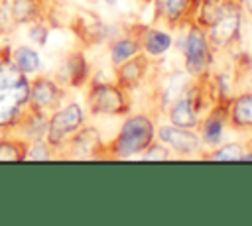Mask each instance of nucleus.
Returning a JSON list of instances; mask_svg holds the SVG:
<instances>
[{"instance_id": "aec40b11", "label": "nucleus", "mask_w": 252, "mask_h": 226, "mask_svg": "<svg viewBox=\"0 0 252 226\" xmlns=\"http://www.w3.org/2000/svg\"><path fill=\"white\" fill-rule=\"evenodd\" d=\"M67 75H69V83L73 86H81L83 81L87 79V61L81 53H75L69 57L67 61Z\"/></svg>"}, {"instance_id": "4be33fe9", "label": "nucleus", "mask_w": 252, "mask_h": 226, "mask_svg": "<svg viewBox=\"0 0 252 226\" xmlns=\"http://www.w3.org/2000/svg\"><path fill=\"white\" fill-rule=\"evenodd\" d=\"M242 155H244V149L240 143H226L222 147H219L217 151L209 153V159H215V161H242Z\"/></svg>"}, {"instance_id": "393cba45", "label": "nucleus", "mask_w": 252, "mask_h": 226, "mask_svg": "<svg viewBox=\"0 0 252 226\" xmlns=\"http://www.w3.org/2000/svg\"><path fill=\"white\" fill-rule=\"evenodd\" d=\"M102 2H106V4H114L116 0H102Z\"/></svg>"}, {"instance_id": "2eb2a0df", "label": "nucleus", "mask_w": 252, "mask_h": 226, "mask_svg": "<svg viewBox=\"0 0 252 226\" xmlns=\"http://www.w3.org/2000/svg\"><path fill=\"white\" fill-rule=\"evenodd\" d=\"M189 88H191V85L187 83V73H173V75H169L165 79V86H163V94H161V106L169 108Z\"/></svg>"}, {"instance_id": "0eeeda50", "label": "nucleus", "mask_w": 252, "mask_h": 226, "mask_svg": "<svg viewBox=\"0 0 252 226\" xmlns=\"http://www.w3.org/2000/svg\"><path fill=\"white\" fill-rule=\"evenodd\" d=\"M158 138L165 145H169L173 151H177L181 155H193L203 145L201 136H197L195 132H191V128H179L175 124L159 126L158 128Z\"/></svg>"}, {"instance_id": "ddd939ff", "label": "nucleus", "mask_w": 252, "mask_h": 226, "mask_svg": "<svg viewBox=\"0 0 252 226\" xmlns=\"http://www.w3.org/2000/svg\"><path fill=\"white\" fill-rule=\"evenodd\" d=\"M140 41V45H142V49L148 53V55H154V57H158V55H163L169 47H171V43H173V39H171V35L167 33V31H161V29H144V33H142V37L138 39Z\"/></svg>"}, {"instance_id": "f3484780", "label": "nucleus", "mask_w": 252, "mask_h": 226, "mask_svg": "<svg viewBox=\"0 0 252 226\" xmlns=\"http://www.w3.org/2000/svg\"><path fill=\"white\" fill-rule=\"evenodd\" d=\"M140 49H142V45H140V41L134 39V37L116 39V41L112 43V47H110V61H112L114 67H118V65H122L124 61H128V59H132L134 55H138Z\"/></svg>"}, {"instance_id": "6e6552de", "label": "nucleus", "mask_w": 252, "mask_h": 226, "mask_svg": "<svg viewBox=\"0 0 252 226\" xmlns=\"http://www.w3.org/2000/svg\"><path fill=\"white\" fill-rule=\"evenodd\" d=\"M169 120L171 124L179 128H195L199 126V90L197 86H191L181 98H177L169 108Z\"/></svg>"}, {"instance_id": "39448f33", "label": "nucleus", "mask_w": 252, "mask_h": 226, "mask_svg": "<svg viewBox=\"0 0 252 226\" xmlns=\"http://www.w3.org/2000/svg\"><path fill=\"white\" fill-rule=\"evenodd\" d=\"M30 100L28 77L16 83H0V128H10L22 120L24 108Z\"/></svg>"}, {"instance_id": "1a4fd4ad", "label": "nucleus", "mask_w": 252, "mask_h": 226, "mask_svg": "<svg viewBox=\"0 0 252 226\" xmlns=\"http://www.w3.org/2000/svg\"><path fill=\"white\" fill-rule=\"evenodd\" d=\"M240 33V12L238 8L226 12L224 16H220L213 26H209V45L211 49H220V47H228L230 43L236 41Z\"/></svg>"}, {"instance_id": "4468645a", "label": "nucleus", "mask_w": 252, "mask_h": 226, "mask_svg": "<svg viewBox=\"0 0 252 226\" xmlns=\"http://www.w3.org/2000/svg\"><path fill=\"white\" fill-rule=\"evenodd\" d=\"M228 120L238 128H252V92L240 94L228 108Z\"/></svg>"}, {"instance_id": "412c9836", "label": "nucleus", "mask_w": 252, "mask_h": 226, "mask_svg": "<svg viewBox=\"0 0 252 226\" xmlns=\"http://www.w3.org/2000/svg\"><path fill=\"white\" fill-rule=\"evenodd\" d=\"M187 10H189V0H163V6H161L163 18L169 24H177L179 20H183Z\"/></svg>"}, {"instance_id": "9b49d317", "label": "nucleus", "mask_w": 252, "mask_h": 226, "mask_svg": "<svg viewBox=\"0 0 252 226\" xmlns=\"http://www.w3.org/2000/svg\"><path fill=\"white\" fill-rule=\"evenodd\" d=\"M146 69H148V57L142 53L134 55L132 59L118 65V69H116V81L118 83L116 85H120L122 88H136L142 83Z\"/></svg>"}, {"instance_id": "f03ea898", "label": "nucleus", "mask_w": 252, "mask_h": 226, "mask_svg": "<svg viewBox=\"0 0 252 226\" xmlns=\"http://www.w3.org/2000/svg\"><path fill=\"white\" fill-rule=\"evenodd\" d=\"M83 122H85V112L81 104L69 102L61 108H55L47 118V130H45V140L49 147H59L67 143L69 138L83 126Z\"/></svg>"}, {"instance_id": "a211bd4d", "label": "nucleus", "mask_w": 252, "mask_h": 226, "mask_svg": "<svg viewBox=\"0 0 252 226\" xmlns=\"http://www.w3.org/2000/svg\"><path fill=\"white\" fill-rule=\"evenodd\" d=\"M12 61H14L16 67H18L22 73H26V75L35 73V71L41 67L39 53H37L35 49L28 47V45H20V47H16V49H14V59H12Z\"/></svg>"}, {"instance_id": "9d476101", "label": "nucleus", "mask_w": 252, "mask_h": 226, "mask_svg": "<svg viewBox=\"0 0 252 226\" xmlns=\"http://www.w3.org/2000/svg\"><path fill=\"white\" fill-rule=\"evenodd\" d=\"M226 122H228V108L222 104L215 106L213 112L201 122V141L207 145H217L222 140Z\"/></svg>"}, {"instance_id": "423d86ee", "label": "nucleus", "mask_w": 252, "mask_h": 226, "mask_svg": "<svg viewBox=\"0 0 252 226\" xmlns=\"http://www.w3.org/2000/svg\"><path fill=\"white\" fill-rule=\"evenodd\" d=\"M61 100V88L55 81L47 77H37L33 83H30V100L28 108L39 114L53 112Z\"/></svg>"}, {"instance_id": "7ed1b4c3", "label": "nucleus", "mask_w": 252, "mask_h": 226, "mask_svg": "<svg viewBox=\"0 0 252 226\" xmlns=\"http://www.w3.org/2000/svg\"><path fill=\"white\" fill-rule=\"evenodd\" d=\"M87 104L89 110L98 116H118L130 108L126 88L112 83H93L87 94Z\"/></svg>"}, {"instance_id": "f257e3e1", "label": "nucleus", "mask_w": 252, "mask_h": 226, "mask_svg": "<svg viewBox=\"0 0 252 226\" xmlns=\"http://www.w3.org/2000/svg\"><path fill=\"white\" fill-rule=\"evenodd\" d=\"M154 138H156V128L150 116L146 114L128 116L120 126V132L112 143V155L132 157L136 153H142L154 141Z\"/></svg>"}, {"instance_id": "20e7f679", "label": "nucleus", "mask_w": 252, "mask_h": 226, "mask_svg": "<svg viewBox=\"0 0 252 226\" xmlns=\"http://www.w3.org/2000/svg\"><path fill=\"white\" fill-rule=\"evenodd\" d=\"M185 71L189 77H203L213 63V49L209 45L207 33L199 26H191L183 39Z\"/></svg>"}, {"instance_id": "5701e85b", "label": "nucleus", "mask_w": 252, "mask_h": 226, "mask_svg": "<svg viewBox=\"0 0 252 226\" xmlns=\"http://www.w3.org/2000/svg\"><path fill=\"white\" fill-rule=\"evenodd\" d=\"M169 157V153H167V149L163 147V145H158V143H150L146 149H144V153H142V159H150V161H154V159H167Z\"/></svg>"}, {"instance_id": "6ab92c4d", "label": "nucleus", "mask_w": 252, "mask_h": 226, "mask_svg": "<svg viewBox=\"0 0 252 226\" xmlns=\"http://www.w3.org/2000/svg\"><path fill=\"white\" fill-rule=\"evenodd\" d=\"M28 151V141L22 140H0V161H24Z\"/></svg>"}, {"instance_id": "f8f14e48", "label": "nucleus", "mask_w": 252, "mask_h": 226, "mask_svg": "<svg viewBox=\"0 0 252 226\" xmlns=\"http://www.w3.org/2000/svg\"><path fill=\"white\" fill-rule=\"evenodd\" d=\"M69 147L75 155L79 157H91L96 149L102 147V140L94 128H79L71 138H69Z\"/></svg>"}, {"instance_id": "b1692460", "label": "nucleus", "mask_w": 252, "mask_h": 226, "mask_svg": "<svg viewBox=\"0 0 252 226\" xmlns=\"http://www.w3.org/2000/svg\"><path fill=\"white\" fill-rule=\"evenodd\" d=\"M30 37H32L35 43L43 45V43L47 41V29H45V26H41L39 22H37V24H33V26H32V29H30Z\"/></svg>"}, {"instance_id": "dca6fc26", "label": "nucleus", "mask_w": 252, "mask_h": 226, "mask_svg": "<svg viewBox=\"0 0 252 226\" xmlns=\"http://www.w3.org/2000/svg\"><path fill=\"white\" fill-rule=\"evenodd\" d=\"M39 8H41V0H12L10 18L14 24H28L37 18Z\"/></svg>"}]
</instances>
